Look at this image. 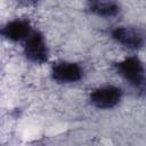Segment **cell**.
Masks as SVG:
<instances>
[{
	"label": "cell",
	"instance_id": "8992f818",
	"mask_svg": "<svg viewBox=\"0 0 146 146\" xmlns=\"http://www.w3.org/2000/svg\"><path fill=\"white\" fill-rule=\"evenodd\" d=\"M30 33H31L30 23L24 19L13 21L0 29V34L5 35L6 38L14 40V41L25 39V38H27V35Z\"/></svg>",
	"mask_w": 146,
	"mask_h": 146
},
{
	"label": "cell",
	"instance_id": "5b68a950",
	"mask_svg": "<svg viewBox=\"0 0 146 146\" xmlns=\"http://www.w3.org/2000/svg\"><path fill=\"white\" fill-rule=\"evenodd\" d=\"M82 76L81 67L75 63H58L52 67V78L59 82H75Z\"/></svg>",
	"mask_w": 146,
	"mask_h": 146
},
{
	"label": "cell",
	"instance_id": "277c9868",
	"mask_svg": "<svg viewBox=\"0 0 146 146\" xmlns=\"http://www.w3.org/2000/svg\"><path fill=\"white\" fill-rule=\"evenodd\" d=\"M120 98L121 90L113 86L99 88L90 95L91 103L99 108H111L119 103Z\"/></svg>",
	"mask_w": 146,
	"mask_h": 146
},
{
	"label": "cell",
	"instance_id": "6da1fadb",
	"mask_svg": "<svg viewBox=\"0 0 146 146\" xmlns=\"http://www.w3.org/2000/svg\"><path fill=\"white\" fill-rule=\"evenodd\" d=\"M116 70L127 81L136 87H143L145 82L144 66L137 57H129L116 64Z\"/></svg>",
	"mask_w": 146,
	"mask_h": 146
},
{
	"label": "cell",
	"instance_id": "ba28073f",
	"mask_svg": "<svg viewBox=\"0 0 146 146\" xmlns=\"http://www.w3.org/2000/svg\"><path fill=\"white\" fill-rule=\"evenodd\" d=\"M17 1L21 2V3H23V5H32V3L38 2L39 0H17Z\"/></svg>",
	"mask_w": 146,
	"mask_h": 146
},
{
	"label": "cell",
	"instance_id": "3957f363",
	"mask_svg": "<svg viewBox=\"0 0 146 146\" xmlns=\"http://www.w3.org/2000/svg\"><path fill=\"white\" fill-rule=\"evenodd\" d=\"M112 36L119 43L131 49L141 48L145 41L143 31L133 27H117L112 32Z\"/></svg>",
	"mask_w": 146,
	"mask_h": 146
},
{
	"label": "cell",
	"instance_id": "52a82bcc",
	"mask_svg": "<svg viewBox=\"0 0 146 146\" xmlns=\"http://www.w3.org/2000/svg\"><path fill=\"white\" fill-rule=\"evenodd\" d=\"M88 8L91 13L105 17L115 16L120 10L114 0H89Z\"/></svg>",
	"mask_w": 146,
	"mask_h": 146
},
{
	"label": "cell",
	"instance_id": "7a4b0ae2",
	"mask_svg": "<svg viewBox=\"0 0 146 146\" xmlns=\"http://www.w3.org/2000/svg\"><path fill=\"white\" fill-rule=\"evenodd\" d=\"M25 55L34 63H43L47 60L48 50L43 36L39 32H32L26 38Z\"/></svg>",
	"mask_w": 146,
	"mask_h": 146
}]
</instances>
